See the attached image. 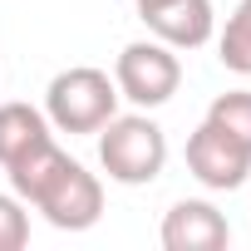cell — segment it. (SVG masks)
<instances>
[{"mask_svg":"<svg viewBox=\"0 0 251 251\" xmlns=\"http://www.w3.org/2000/svg\"><path fill=\"white\" fill-rule=\"evenodd\" d=\"M133 5H138V10H148V5H158V0H133Z\"/></svg>","mask_w":251,"mask_h":251,"instance_id":"12","label":"cell"},{"mask_svg":"<svg viewBox=\"0 0 251 251\" xmlns=\"http://www.w3.org/2000/svg\"><path fill=\"white\" fill-rule=\"evenodd\" d=\"M217 59L231 74H246L251 79V0H241V5L226 15V30L217 40Z\"/></svg>","mask_w":251,"mask_h":251,"instance_id":"9","label":"cell"},{"mask_svg":"<svg viewBox=\"0 0 251 251\" xmlns=\"http://www.w3.org/2000/svg\"><path fill=\"white\" fill-rule=\"evenodd\" d=\"M50 138V118L30 103H0V168L25 158L35 143Z\"/></svg>","mask_w":251,"mask_h":251,"instance_id":"8","label":"cell"},{"mask_svg":"<svg viewBox=\"0 0 251 251\" xmlns=\"http://www.w3.org/2000/svg\"><path fill=\"white\" fill-rule=\"evenodd\" d=\"M187 173L212 192H231L251 177V148L202 118L192 128V138H187Z\"/></svg>","mask_w":251,"mask_h":251,"instance_id":"5","label":"cell"},{"mask_svg":"<svg viewBox=\"0 0 251 251\" xmlns=\"http://www.w3.org/2000/svg\"><path fill=\"white\" fill-rule=\"evenodd\" d=\"M113 84H118V99H128L138 108H163L177 84H182V64H177V50L163 45V40H133L118 50V64H113Z\"/></svg>","mask_w":251,"mask_h":251,"instance_id":"4","label":"cell"},{"mask_svg":"<svg viewBox=\"0 0 251 251\" xmlns=\"http://www.w3.org/2000/svg\"><path fill=\"white\" fill-rule=\"evenodd\" d=\"M30 241V212L15 192H0V251H20Z\"/></svg>","mask_w":251,"mask_h":251,"instance_id":"11","label":"cell"},{"mask_svg":"<svg viewBox=\"0 0 251 251\" xmlns=\"http://www.w3.org/2000/svg\"><path fill=\"white\" fill-rule=\"evenodd\" d=\"M30 207L45 212V222L59 226V231H89V226L103 217V182H99L84 163H74V158L64 153V158L50 168V177L35 187Z\"/></svg>","mask_w":251,"mask_h":251,"instance_id":"3","label":"cell"},{"mask_svg":"<svg viewBox=\"0 0 251 251\" xmlns=\"http://www.w3.org/2000/svg\"><path fill=\"white\" fill-rule=\"evenodd\" d=\"M138 20L153 30V40L173 45V50H197L212 40L217 30V10L212 0H158V5L138 10Z\"/></svg>","mask_w":251,"mask_h":251,"instance_id":"6","label":"cell"},{"mask_svg":"<svg viewBox=\"0 0 251 251\" xmlns=\"http://www.w3.org/2000/svg\"><path fill=\"white\" fill-rule=\"evenodd\" d=\"M207 123H217L222 133H231L236 143L251 148V94L246 89H231V94H217L212 108H207Z\"/></svg>","mask_w":251,"mask_h":251,"instance_id":"10","label":"cell"},{"mask_svg":"<svg viewBox=\"0 0 251 251\" xmlns=\"http://www.w3.org/2000/svg\"><path fill=\"white\" fill-rule=\"evenodd\" d=\"M226 241H231L226 217L212 202H202V197L173 202L168 217H163V246L168 251H222Z\"/></svg>","mask_w":251,"mask_h":251,"instance_id":"7","label":"cell"},{"mask_svg":"<svg viewBox=\"0 0 251 251\" xmlns=\"http://www.w3.org/2000/svg\"><path fill=\"white\" fill-rule=\"evenodd\" d=\"M99 163L123 187H148L168 168V133L148 113H113L99 128Z\"/></svg>","mask_w":251,"mask_h":251,"instance_id":"1","label":"cell"},{"mask_svg":"<svg viewBox=\"0 0 251 251\" xmlns=\"http://www.w3.org/2000/svg\"><path fill=\"white\" fill-rule=\"evenodd\" d=\"M113 113H118V84L94 64H74L54 74L45 89V118L59 133H99Z\"/></svg>","mask_w":251,"mask_h":251,"instance_id":"2","label":"cell"}]
</instances>
